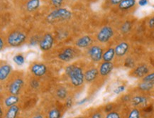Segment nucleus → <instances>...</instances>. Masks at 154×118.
Returning a JSON list of instances; mask_svg holds the SVG:
<instances>
[{
	"instance_id": "1",
	"label": "nucleus",
	"mask_w": 154,
	"mask_h": 118,
	"mask_svg": "<svg viewBox=\"0 0 154 118\" xmlns=\"http://www.w3.org/2000/svg\"><path fill=\"white\" fill-rule=\"evenodd\" d=\"M66 73L70 78L71 83L75 87L80 86L83 83L85 80V75L82 68L78 66H69L66 68Z\"/></svg>"
},
{
	"instance_id": "2",
	"label": "nucleus",
	"mask_w": 154,
	"mask_h": 118,
	"mask_svg": "<svg viewBox=\"0 0 154 118\" xmlns=\"http://www.w3.org/2000/svg\"><path fill=\"white\" fill-rule=\"evenodd\" d=\"M72 17V13L68 9L63 8H58L56 10L53 11L48 17H46V20L49 23H53L56 21L68 20Z\"/></svg>"
},
{
	"instance_id": "3",
	"label": "nucleus",
	"mask_w": 154,
	"mask_h": 118,
	"mask_svg": "<svg viewBox=\"0 0 154 118\" xmlns=\"http://www.w3.org/2000/svg\"><path fill=\"white\" fill-rule=\"evenodd\" d=\"M26 36L23 33L20 31H14L8 36L7 42L11 46L16 47L22 44L26 41Z\"/></svg>"
},
{
	"instance_id": "4",
	"label": "nucleus",
	"mask_w": 154,
	"mask_h": 118,
	"mask_svg": "<svg viewBox=\"0 0 154 118\" xmlns=\"http://www.w3.org/2000/svg\"><path fill=\"white\" fill-rule=\"evenodd\" d=\"M114 30L112 27L105 26L100 29L97 33V39L101 43H106L113 36Z\"/></svg>"
},
{
	"instance_id": "5",
	"label": "nucleus",
	"mask_w": 154,
	"mask_h": 118,
	"mask_svg": "<svg viewBox=\"0 0 154 118\" xmlns=\"http://www.w3.org/2000/svg\"><path fill=\"white\" fill-rule=\"evenodd\" d=\"M53 45V37L51 33H46L39 42V46L41 50L48 51Z\"/></svg>"
},
{
	"instance_id": "6",
	"label": "nucleus",
	"mask_w": 154,
	"mask_h": 118,
	"mask_svg": "<svg viewBox=\"0 0 154 118\" xmlns=\"http://www.w3.org/2000/svg\"><path fill=\"white\" fill-rule=\"evenodd\" d=\"M103 51L98 46H92L89 50V55L90 58L94 62H99L102 59L103 56Z\"/></svg>"
},
{
	"instance_id": "7",
	"label": "nucleus",
	"mask_w": 154,
	"mask_h": 118,
	"mask_svg": "<svg viewBox=\"0 0 154 118\" xmlns=\"http://www.w3.org/2000/svg\"><path fill=\"white\" fill-rule=\"evenodd\" d=\"M23 81L21 78H17L9 86V91L11 95H17L23 87Z\"/></svg>"
},
{
	"instance_id": "8",
	"label": "nucleus",
	"mask_w": 154,
	"mask_h": 118,
	"mask_svg": "<svg viewBox=\"0 0 154 118\" xmlns=\"http://www.w3.org/2000/svg\"><path fill=\"white\" fill-rule=\"evenodd\" d=\"M31 72L36 77H42L46 73L47 68L43 64H35L31 66Z\"/></svg>"
},
{
	"instance_id": "9",
	"label": "nucleus",
	"mask_w": 154,
	"mask_h": 118,
	"mask_svg": "<svg viewBox=\"0 0 154 118\" xmlns=\"http://www.w3.org/2000/svg\"><path fill=\"white\" fill-rule=\"evenodd\" d=\"M149 68L146 64H141L136 67L133 71V76L137 78H144L149 74Z\"/></svg>"
},
{
	"instance_id": "10",
	"label": "nucleus",
	"mask_w": 154,
	"mask_h": 118,
	"mask_svg": "<svg viewBox=\"0 0 154 118\" xmlns=\"http://www.w3.org/2000/svg\"><path fill=\"white\" fill-rule=\"evenodd\" d=\"M75 51L72 48H67L63 51V52H61L60 54L58 55V58L60 59L63 61L68 62L72 60V58L75 57Z\"/></svg>"
},
{
	"instance_id": "11",
	"label": "nucleus",
	"mask_w": 154,
	"mask_h": 118,
	"mask_svg": "<svg viewBox=\"0 0 154 118\" xmlns=\"http://www.w3.org/2000/svg\"><path fill=\"white\" fill-rule=\"evenodd\" d=\"M114 64L112 62H104L100 66L99 72L102 76H106L112 72Z\"/></svg>"
},
{
	"instance_id": "12",
	"label": "nucleus",
	"mask_w": 154,
	"mask_h": 118,
	"mask_svg": "<svg viewBox=\"0 0 154 118\" xmlns=\"http://www.w3.org/2000/svg\"><path fill=\"white\" fill-rule=\"evenodd\" d=\"M115 53L117 56L122 57L125 56L129 49V44L126 42H121L115 47Z\"/></svg>"
},
{
	"instance_id": "13",
	"label": "nucleus",
	"mask_w": 154,
	"mask_h": 118,
	"mask_svg": "<svg viewBox=\"0 0 154 118\" xmlns=\"http://www.w3.org/2000/svg\"><path fill=\"white\" fill-rule=\"evenodd\" d=\"M92 43V39L90 36H84L78 39L76 41V46L78 48H87L90 46Z\"/></svg>"
},
{
	"instance_id": "14",
	"label": "nucleus",
	"mask_w": 154,
	"mask_h": 118,
	"mask_svg": "<svg viewBox=\"0 0 154 118\" xmlns=\"http://www.w3.org/2000/svg\"><path fill=\"white\" fill-rule=\"evenodd\" d=\"M11 72V67L8 64H5L0 67V80H5Z\"/></svg>"
},
{
	"instance_id": "15",
	"label": "nucleus",
	"mask_w": 154,
	"mask_h": 118,
	"mask_svg": "<svg viewBox=\"0 0 154 118\" xmlns=\"http://www.w3.org/2000/svg\"><path fill=\"white\" fill-rule=\"evenodd\" d=\"M99 74V71L96 68H91V69L88 70V71L85 74V80L87 82H91L94 81V80L97 78Z\"/></svg>"
},
{
	"instance_id": "16",
	"label": "nucleus",
	"mask_w": 154,
	"mask_h": 118,
	"mask_svg": "<svg viewBox=\"0 0 154 118\" xmlns=\"http://www.w3.org/2000/svg\"><path fill=\"white\" fill-rule=\"evenodd\" d=\"M115 55V49L114 48H109L103 54L102 59H103L104 62H111L114 59Z\"/></svg>"
},
{
	"instance_id": "17",
	"label": "nucleus",
	"mask_w": 154,
	"mask_h": 118,
	"mask_svg": "<svg viewBox=\"0 0 154 118\" xmlns=\"http://www.w3.org/2000/svg\"><path fill=\"white\" fill-rule=\"evenodd\" d=\"M148 102L147 98L144 96H135L131 99V103L134 106H139V105H146Z\"/></svg>"
},
{
	"instance_id": "18",
	"label": "nucleus",
	"mask_w": 154,
	"mask_h": 118,
	"mask_svg": "<svg viewBox=\"0 0 154 118\" xmlns=\"http://www.w3.org/2000/svg\"><path fill=\"white\" fill-rule=\"evenodd\" d=\"M136 5V0H123L119 5V8L122 10H127Z\"/></svg>"
},
{
	"instance_id": "19",
	"label": "nucleus",
	"mask_w": 154,
	"mask_h": 118,
	"mask_svg": "<svg viewBox=\"0 0 154 118\" xmlns=\"http://www.w3.org/2000/svg\"><path fill=\"white\" fill-rule=\"evenodd\" d=\"M19 101V98L17 95H11L5 100V105L8 107H10L11 106L15 105Z\"/></svg>"
},
{
	"instance_id": "20",
	"label": "nucleus",
	"mask_w": 154,
	"mask_h": 118,
	"mask_svg": "<svg viewBox=\"0 0 154 118\" xmlns=\"http://www.w3.org/2000/svg\"><path fill=\"white\" fill-rule=\"evenodd\" d=\"M19 108L17 105H13L11 107H9L8 110L6 113V118H16L17 116V114L19 113Z\"/></svg>"
},
{
	"instance_id": "21",
	"label": "nucleus",
	"mask_w": 154,
	"mask_h": 118,
	"mask_svg": "<svg viewBox=\"0 0 154 118\" xmlns=\"http://www.w3.org/2000/svg\"><path fill=\"white\" fill-rule=\"evenodd\" d=\"M40 5V0H29L26 4V9L29 11H33Z\"/></svg>"
},
{
	"instance_id": "22",
	"label": "nucleus",
	"mask_w": 154,
	"mask_h": 118,
	"mask_svg": "<svg viewBox=\"0 0 154 118\" xmlns=\"http://www.w3.org/2000/svg\"><path fill=\"white\" fill-rule=\"evenodd\" d=\"M154 85V82L153 81H143L139 85V88L143 91H148L151 90Z\"/></svg>"
},
{
	"instance_id": "23",
	"label": "nucleus",
	"mask_w": 154,
	"mask_h": 118,
	"mask_svg": "<svg viewBox=\"0 0 154 118\" xmlns=\"http://www.w3.org/2000/svg\"><path fill=\"white\" fill-rule=\"evenodd\" d=\"M56 95L59 99L64 100L67 97V90L65 88H59L56 91Z\"/></svg>"
},
{
	"instance_id": "24",
	"label": "nucleus",
	"mask_w": 154,
	"mask_h": 118,
	"mask_svg": "<svg viewBox=\"0 0 154 118\" xmlns=\"http://www.w3.org/2000/svg\"><path fill=\"white\" fill-rule=\"evenodd\" d=\"M13 61L16 64L18 65V66H22L25 62L24 57H23V55L21 54H17L15 56H14Z\"/></svg>"
},
{
	"instance_id": "25",
	"label": "nucleus",
	"mask_w": 154,
	"mask_h": 118,
	"mask_svg": "<svg viewBox=\"0 0 154 118\" xmlns=\"http://www.w3.org/2000/svg\"><path fill=\"white\" fill-rule=\"evenodd\" d=\"M60 112L58 109H53L49 111L48 118H60Z\"/></svg>"
},
{
	"instance_id": "26",
	"label": "nucleus",
	"mask_w": 154,
	"mask_h": 118,
	"mask_svg": "<svg viewBox=\"0 0 154 118\" xmlns=\"http://www.w3.org/2000/svg\"><path fill=\"white\" fill-rule=\"evenodd\" d=\"M141 117V114L140 111L137 108H134L132 109L128 115V118H140Z\"/></svg>"
},
{
	"instance_id": "27",
	"label": "nucleus",
	"mask_w": 154,
	"mask_h": 118,
	"mask_svg": "<svg viewBox=\"0 0 154 118\" xmlns=\"http://www.w3.org/2000/svg\"><path fill=\"white\" fill-rule=\"evenodd\" d=\"M135 61L134 58L129 57V58H126L125 59V61H124V66L127 68H132L134 67H135Z\"/></svg>"
},
{
	"instance_id": "28",
	"label": "nucleus",
	"mask_w": 154,
	"mask_h": 118,
	"mask_svg": "<svg viewBox=\"0 0 154 118\" xmlns=\"http://www.w3.org/2000/svg\"><path fill=\"white\" fill-rule=\"evenodd\" d=\"M131 23H130L129 21H126V22L123 23V25L122 26L121 31L123 33H126L129 32V31L131 30Z\"/></svg>"
},
{
	"instance_id": "29",
	"label": "nucleus",
	"mask_w": 154,
	"mask_h": 118,
	"mask_svg": "<svg viewBox=\"0 0 154 118\" xmlns=\"http://www.w3.org/2000/svg\"><path fill=\"white\" fill-rule=\"evenodd\" d=\"M106 118H121V116L116 112L112 111L109 113L106 116Z\"/></svg>"
},
{
	"instance_id": "30",
	"label": "nucleus",
	"mask_w": 154,
	"mask_h": 118,
	"mask_svg": "<svg viewBox=\"0 0 154 118\" xmlns=\"http://www.w3.org/2000/svg\"><path fill=\"white\" fill-rule=\"evenodd\" d=\"M51 3L53 4V5L58 9V8H60V6L63 5V2L64 0H51Z\"/></svg>"
},
{
	"instance_id": "31",
	"label": "nucleus",
	"mask_w": 154,
	"mask_h": 118,
	"mask_svg": "<svg viewBox=\"0 0 154 118\" xmlns=\"http://www.w3.org/2000/svg\"><path fill=\"white\" fill-rule=\"evenodd\" d=\"M143 81H153L154 82V73L151 74H148L143 78Z\"/></svg>"
},
{
	"instance_id": "32",
	"label": "nucleus",
	"mask_w": 154,
	"mask_h": 118,
	"mask_svg": "<svg viewBox=\"0 0 154 118\" xmlns=\"http://www.w3.org/2000/svg\"><path fill=\"white\" fill-rule=\"evenodd\" d=\"M125 90V86L124 85H119L117 88H116L114 90V93L115 94H119L121 92H124Z\"/></svg>"
},
{
	"instance_id": "33",
	"label": "nucleus",
	"mask_w": 154,
	"mask_h": 118,
	"mask_svg": "<svg viewBox=\"0 0 154 118\" xmlns=\"http://www.w3.org/2000/svg\"><path fill=\"white\" fill-rule=\"evenodd\" d=\"M31 86L33 88H34V89H36V88H38L39 87V82H38V80H31Z\"/></svg>"
},
{
	"instance_id": "34",
	"label": "nucleus",
	"mask_w": 154,
	"mask_h": 118,
	"mask_svg": "<svg viewBox=\"0 0 154 118\" xmlns=\"http://www.w3.org/2000/svg\"><path fill=\"white\" fill-rule=\"evenodd\" d=\"M113 110V105L112 104H108V105H106L105 108H104V111L106 112V113H110V112H112Z\"/></svg>"
},
{
	"instance_id": "35",
	"label": "nucleus",
	"mask_w": 154,
	"mask_h": 118,
	"mask_svg": "<svg viewBox=\"0 0 154 118\" xmlns=\"http://www.w3.org/2000/svg\"><path fill=\"white\" fill-rule=\"evenodd\" d=\"M66 107L70 108L72 107V98H68L66 99Z\"/></svg>"
},
{
	"instance_id": "36",
	"label": "nucleus",
	"mask_w": 154,
	"mask_h": 118,
	"mask_svg": "<svg viewBox=\"0 0 154 118\" xmlns=\"http://www.w3.org/2000/svg\"><path fill=\"white\" fill-rule=\"evenodd\" d=\"M149 26L150 28L154 29V17H151L149 21Z\"/></svg>"
},
{
	"instance_id": "37",
	"label": "nucleus",
	"mask_w": 154,
	"mask_h": 118,
	"mask_svg": "<svg viewBox=\"0 0 154 118\" xmlns=\"http://www.w3.org/2000/svg\"><path fill=\"white\" fill-rule=\"evenodd\" d=\"M139 5L141 7H144V6L148 5V0H139Z\"/></svg>"
},
{
	"instance_id": "38",
	"label": "nucleus",
	"mask_w": 154,
	"mask_h": 118,
	"mask_svg": "<svg viewBox=\"0 0 154 118\" xmlns=\"http://www.w3.org/2000/svg\"><path fill=\"white\" fill-rule=\"evenodd\" d=\"M123 0H110V2L113 5H119Z\"/></svg>"
},
{
	"instance_id": "39",
	"label": "nucleus",
	"mask_w": 154,
	"mask_h": 118,
	"mask_svg": "<svg viewBox=\"0 0 154 118\" xmlns=\"http://www.w3.org/2000/svg\"><path fill=\"white\" fill-rule=\"evenodd\" d=\"M91 118H102V114L100 113H96L92 115V116L91 117Z\"/></svg>"
},
{
	"instance_id": "40",
	"label": "nucleus",
	"mask_w": 154,
	"mask_h": 118,
	"mask_svg": "<svg viewBox=\"0 0 154 118\" xmlns=\"http://www.w3.org/2000/svg\"><path fill=\"white\" fill-rule=\"evenodd\" d=\"M130 98H130L129 95H124L123 98H122V100L124 102H127V101H129V100H130Z\"/></svg>"
},
{
	"instance_id": "41",
	"label": "nucleus",
	"mask_w": 154,
	"mask_h": 118,
	"mask_svg": "<svg viewBox=\"0 0 154 118\" xmlns=\"http://www.w3.org/2000/svg\"><path fill=\"white\" fill-rule=\"evenodd\" d=\"M87 101H88V99H87V98H84V99L80 100V101H79L78 103V105H83V104L85 103Z\"/></svg>"
},
{
	"instance_id": "42",
	"label": "nucleus",
	"mask_w": 154,
	"mask_h": 118,
	"mask_svg": "<svg viewBox=\"0 0 154 118\" xmlns=\"http://www.w3.org/2000/svg\"><path fill=\"white\" fill-rule=\"evenodd\" d=\"M3 46H4V41H3V39L1 38L0 39V48L2 49Z\"/></svg>"
},
{
	"instance_id": "43",
	"label": "nucleus",
	"mask_w": 154,
	"mask_h": 118,
	"mask_svg": "<svg viewBox=\"0 0 154 118\" xmlns=\"http://www.w3.org/2000/svg\"><path fill=\"white\" fill-rule=\"evenodd\" d=\"M33 118H43V116H42V115H38L34 116V117H33Z\"/></svg>"
},
{
	"instance_id": "44",
	"label": "nucleus",
	"mask_w": 154,
	"mask_h": 118,
	"mask_svg": "<svg viewBox=\"0 0 154 118\" xmlns=\"http://www.w3.org/2000/svg\"><path fill=\"white\" fill-rule=\"evenodd\" d=\"M0 113H1V117H3V113H2V110H0Z\"/></svg>"
},
{
	"instance_id": "45",
	"label": "nucleus",
	"mask_w": 154,
	"mask_h": 118,
	"mask_svg": "<svg viewBox=\"0 0 154 118\" xmlns=\"http://www.w3.org/2000/svg\"><path fill=\"white\" fill-rule=\"evenodd\" d=\"M78 118H83V117H78Z\"/></svg>"
},
{
	"instance_id": "46",
	"label": "nucleus",
	"mask_w": 154,
	"mask_h": 118,
	"mask_svg": "<svg viewBox=\"0 0 154 118\" xmlns=\"http://www.w3.org/2000/svg\"><path fill=\"white\" fill-rule=\"evenodd\" d=\"M153 8H154V5H153Z\"/></svg>"
}]
</instances>
